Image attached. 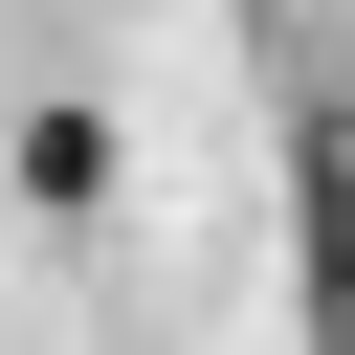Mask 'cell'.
I'll list each match as a JSON object with an SVG mask.
<instances>
[{"label":"cell","instance_id":"6da1fadb","mask_svg":"<svg viewBox=\"0 0 355 355\" xmlns=\"http://www.w3.org/2000/svg\"><path fill=\"white\" fill-rule=\"evenodd\" d=\"M288 222H311V266H288V288H311V333L355 355V111H311V155H288Z\"/></svg>","mask_w":355,"mask_h":355},{"label":"cell","instance_id":"7a4b0ae2","mask_svg":"<svg viewBox=\"0 0 355 355\" xmlns=\"http://www.w3.org/2000/svg\"><path fill=\"white\" fill-rule=\"evenodd\" d=\"M22 200H67V222H89V200H111V111H44V133H22Z\"/></svg>","mask_w":355,"mask_h":355}]
</instances>
